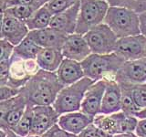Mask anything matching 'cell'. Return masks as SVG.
<instances>
[{
  "mask_svg": "<svg viewBox=\"0 0 146 137\" xmlns=\"http://www.w3.org/2000/svg\"><path fill=\"white\" fill-rule=\"evenodd\" d=\"M63 88L56 72L39 70L21 89L20 94L30 106L53 105Z\"/></svg>",
  "mask_w": 146,
  "mask_h": 137,
  "instance_id": "1",
  "label": "cell"
},
{
  "mask_svg": "<svg viewBox=\"0 0 146 137\" xmlns=\"http://www.w3.org/2000/svg\"><path fill=\"white\" fill-rule=\"evenodd\" d=\"M126 61L115 52L110 54L91 53L81 63L85 77L94 82L102 80H115V75Z\"/></svg>",
  "mask_w": 146,
  "mask_h": 137,
  "instance_id": "2",
  "label": "cell"
},
{
  "mask_svg": "<svg viewBox=\"0 0 146 137\" xmlns=\"http://www.w3.org/2000/svg\"><path fill=\"white\" fill-rule=\"evenodd\" d=\"M104 23L111 27L118 39L141 34L140 16L131 8L110 7Z\"/></svg>",
  "mask_w": 146,
  "mask_h": 137,
  "instance_id": "3",
  "label": "cell"
},
{
  "mask_svg": "<svg viewBox=\"0 0 146 137\" xmlns=\"http://www.w3.org/2000/svg\"><path fill=\"white\" fill-rule=\"evenodd\" d=\"M93 83V80L84 77L74 84L64 87L59 91L56 100L53 103L54 109L59 115L80 111L81 103L86 91Z\"/></svg>",
  "mask_w": 146,
  "mask_h": 137,
  "instance_id": "4",
  "label": "cell"
},
{
  "mask_svg": "<svg viewBox=\"0 0 146 137\" xmlns=\"http://www.w3.org/2000/svg\"><path fill=\"white\" fill-rule=\"evenodd\" d=\"M109 8L107 0H80L76 33L85 35L93 27L104 23Z\"/></svg>",
  "mask_w": 146,
  "mask_h": 137,
  "instance_id": "5",
  "label": "cell"
},
{
  "mask_svg": "<svg viewBox=\"0 0 146 137\" xmlns=\"http://www.w3.org/2000/svg\"><path fill=\"white\" fill-rule=\"evenodd\" d=\"M139 119L134 115L119 112L112 114H99L94 117L93 123L107 134H134Z\"/></svg>",
  "mask_w": 146,
  "mask_h": 137,
  "instance_id": "6",
  "label": "cell"
},
{
  "mask_svg": "<svg viewBox=\"0 0 146 137\" xmlns=\"http://www.w3.org/2000/svg\"><path fill=\"white\" fill-rule=\"evenodd\" d=\"M91 53L110 54L115 51L118 37L108 25L102 23L84 35Z\"/></svg>",
  "mask_w": 146,
  "mask_h": 137,
  "instance_id": "7",
  "label": "cell"
},
{
  "mask_svg": "<svg viewBox=\"0 0 146 137\" xmlns=\"http://www.w3.org/2000/svg\"><path fill=\"white\" fill-rule=\"evenodd\" d=\"M27 106L26 100L21 94L10 100H0V128L13 130L22 118Z\"/></svg>",
  "mask_w": 146,
  "mask_h": 137,
  "instance_id": "8",
  "label": "cell"
},
{
  "mask_svg": "<svg viewBox=\"0 0 146 137\" xmlns=\"http://www.w3.org/2000/svg\"><path fill=\"white\" fill-rule=\"evenodd\" d=\"M115 80L131 86L146 84V58L126 61L115 75Z\"/></svg>",
  "mask_w": 146,
  "mask_h": 137,
  "instance_id": "9",
  "label": "cell"
},
{
  "mask_svg": "<svg viewBox=\"0 0 146 137\" xmlns=\"http://www.w3.org/2000/svg\"><path fill=\"white\" fill-rule=\"evenodd\" d=\"M114 52L126 61L146 58V37L140 34L119 39Z\"/></svg>",
  "mask_w": 146,
  "mask_h": 137,
  "instance_id": "10",
  "label": "cell"
},
{
  "mask_svg": "<svg viewBox=\"0 0 146 137\" xmlns=\"http://www.w3.org/2000/svg\"><path fill=\"white\" fill-rule=\"evenodd\" d=\"M29 33V29L26 22L1 13V39L8 41L16 47L27 38Z\"/></svg>",
  "mask_w": 146,
  "mask_h": 137,
  "instance_id": "11",
  "label": "cell"
},
{
  "mask_svg": "<svg viewBox=\"0 0 146 137\" xmlns=\"http://www.w3.org/2000/svg\"><path fill=\"white\" fill-rule=\"evenodd\" d=\"M33 113V126L30 134L38 136H42L50 128L56 125L60 116L53 105L34 106Z\"/></svg>",
  "mask_w": 146,
  "mask_h": 137,
  "instance_id": "12",
  "label": "cell"
},
{
  "mask_svg": "<svg viewBox=\"0 0 146 137\" xmlns=\"http://www.w3.org/2000/svg\"><path fill=\"white\" fill-rule=\"evenodd\" d=\"M108 84V80L96 81L86 91L80 107V112L91 117L100 114L102 99Z\"/></svg>",
  "mask_w": 146,
  "mask_h": 137,
  "instance_id": "13",
  "label": "cell"
},
{
  "mask_svg": "<svg viewBox=\"0 0 146 137\" xmlns=\"http://www.w3.org/2000/svg\"><path fill=\"white\" fill-rule=\"evenodd\" d=\"M61 51L64 59H68L78 62H82L91 54V50L84 35L74 33L68 35Z\"/></svg>",
  "mask_w": 146,
  "mask_h": 137,
  "instance_id": "14",
  "label": "cell"
},
{
  "mask_svg": "<svg viewBox=\"0 0 146 137\" xmlns=\"http://www.w3.org/2000/svg\"><path fill=\"white\" fill-rule=\"evenodd\" d=\"M79 11L80 1L66 10L54 15L50 23V27L66 35L76 33Z\"/></svg>",
  "mask_w": 146,
  "mask_h": 137,
  "instance_id": "15",
  "label": "cell"
},
{
  "mask_svg": "<svg viewBox=\"0 0 146 137\" xmlns=\"http://www.w3.org/2000/svg\"><path fill=\"white\" fill-rule=\"evenodd\" d=\"M67 36L68 35L51 27H46L43 29L29 31L27 35V37L38 44L41 49L52 48L60 49L67 39Z\"/></svg>",
  "mask_w": 146,
  "mask_h": 137,
  "instance_id": "16",
  "label": "cell"
},
{
  "mask_svg": "<svg viewBox=\"0 0 146 137\" xmlns=\"http://www.w3.org/2000/svg\"><path fill=\"white\" fill-rule=\"evenodd\" d=\"M93 122L94 117L79 111L61 114L59 116L58 124L70 134L79 135L90 124L93 123Z\"/></svg>",
  "mask_w": 146,
  "mask_h": 137,
  "instance_id": "17",
  "label": "cell"
},
{
  "mask_svg": "<svg viewBox=\"0 0 146 137\" xmlns=\"http://www.w3.org/2000/svg\"><path fill=\"white\" fill-rule=\"evenodd\" d=\"M121 88L115 80H108L102 99L100 114H112L121 111Z\"/></svg>",
  "mask_w": 146,
  "mask_h": 137,
  "instance_id": "18",
  "label": "cell"
},
{
  "mask_svg": "<svg viewBox=\"0 0 146 137\" xmlns=\"http://www.w3.org/2000/svg\"><path fill=\"white\" fill-rule=\"evenodd\" d=\"M56 74L64 87L74 84L85 77L81 63L68 59H63Z\"/></svg>",
  "mask_w": 146,
  "mask_h": 137,
  "instance_id": "19",
  "label": "cell"
},
{
  "mask_svg": "<svg viewBox=\"0 0 146 137\" xmlns=\"http://www.w3.org/2000/svg\"><path fill=\"white\" fill-rule=\"evenodd\" d=\"M31 77L32 75L27 68L25 59L13 54L10 59L9 76L7 85L16 89H22Z\"/></svg>",
  "mask_w": 146,
  "mask_h": 137,
  "instance_id": "20",
  "label": "cell"
},
{
  "mask_svg": "<svg viewBox=\"0 0 146 137\" xmlns=\"http://www.w3.org/2000/svg\"><path fill=\"white\" fill-rule=\"evenodd\" d=\"M36 59L40 70L56 72L63 61L64 56L60 49L44 48L39 50Z\"/></svg>",
  "mask_w": 146,
  "mask_h": 137,
  "instance_id": "21",
  "label": "cell"
},
{
  "mask_svg": "<svg viewBox=\"0 0 146 137\" xmlns=\"http://www.w3.org/2000/svg\"><path fill=\"white\" fill-rule=\"evenodd\" d=\"M53 15L52 13L48 10V8L43 6L39 7L29 20L26 22V24L29 27V31L32 30H38L43 29L46 27H50V23H51Z\"/></svg>",
  "mask_w": 146,
  "mask_h": 137,
  "instance_id": "22",
  "label": "cell"
},
{
  "mask_svg": "<svg viewBox=\"0 0 146 137\" xmlns=\"http://www.w3.org/2000/svg\"><path fill=\"white\" fill-rule=\"evenodd\" d=\"M40 49L41 48L38 44L34 42L29 37H27L22 42L15 47L14 54L17 55V57L25 59V61L36 59Z\"/></svg>",
  "mask_w": 146,
  "mask_h": 137,
  "instance_id": "23",
  "label": "cell"
},
{
  "mask_svg": "<svg viewBox=\"0 0 146 137\" xmlns=\"http://www.w3.org/2000/svg\"><path fill=\"white\" fill-rule=\"evenodd\" d=\"M33 106L27 105L22 118L12 131L15 132L20 137H27L30 135L32 126H33Z\"/></svg>",
  "mask_w": 146,
  "mask_h": 137,
  "instance_id": "24",
  "label": "cell"
},
{
  "mask_svg": "<svg viewBox=\"0 0 146 137\" xmlns=\"http://www.w3.org/2000/svg\"><path fill=\"white\" fill-rule=\"evenodd\" d=\"M121 88V112L131 114V115H136L141 110L137 106L131 94V87L130 85L120 84Z\"/></svg>",
  "mask_w": 146,
  "mask_h": 137,
  "instance_id": "25",
  "label": "cell"
},
{
  "mask_svg": "<svg viewBox=\"0 0 146 137\" xmlns=\"http://www.w3.org/2000/svg\"><path fill=\"white\" fill-rule=\"evenodd\" d=\"M38 9V7H36L34 6H23V5H19V6L8 7L1 13L7 14V15L14 17L19 20L27 22Z\"/></svg>",
  "mask_w": 146,
  "mask_h": 137,
  "instance_id": "26",
  "label": "cell"
},
{
  "mask_svg": "<svg viewBox=\"0 0 146 137\" xmlns=\"http://www.w3.org/2000/svg\"><path fill=\"white\" fill-rule=\"evenodd\" d=\"M79 1L80 0H50L45 6L48 8V10L54 16L56 14H58L68 8H70Z\"/></svg>",
  "mask_w": 146,
  "mask_h": 137,
  "instance_id": "27",
  "label": "cell"
},
{
  "mask_svg": "<svg viewBox=\"0 0 146 137\" xmlns=\"http://www.w3.org/2000/svg\"><path fill=\"white\" fill-rule=\"evenodd\" d=\"M131 86V85H130ZM131 94L134 102L140 110L146 107V84L131 86Z\"/></svg>",
  "mask_w": 146,
  "mask_h": 137,
  "instance_id": "28",
  "label": "cell"
},
{
  "mask_svg": "<svg viewBox=\"0 0 146 137\" xmlns=\"http://www.w3.org/2000/svg\"><path fill=\"white\" fill-rule=\"evenodd\" d=\"M78 137H111V135L96 126L94 123H91L82 131Z\"/></svg>",
  "mask_w": 146,
  "mask_h": 137,
  "instance_id": "29",
  "label": "cell"
},
{
  "mask_svg": "<svg viewBox=\"0 0 146 137\" xmlns=\"http://www.w3.org/2000/svg\"><path fill=\"white\" fill-rule=\"evenodd\" d=\"M14 49L15 46H13L10 42L5 39H0V61H10L14 54Z\"/></svg>",
  "mask_w": 146,
  "mask_h": 137,
  "instance_id": "30",
  "label": "cell"
},
{
  "mask_svg": "<svg viewBox=\"0 0 146 137\" xmlns=\"http://www.w3.org/2000/svg\"><path fill=\"white\" fill-rule=\"evenodd\" d=\"M21 89H16L8 85L0 86V100H7L20 94Z\"/></svg>",
  "mask_w": 146,
  "mask_h": 137,
  "instance_id": "31",
  "label": "cell"
},
{
  "mask_svg": "<svg viewBox=\"0 0 146 137\" xmlns=\"http://www.w3.org/2000/svg\"><path fill=\"white\" fill-rule=\"evenodd\" d=\"M41 137H78V135L70 134L66 130L62 129L57 123L56 125L50 128L48 132H46Z\"/></svg>",
  "mask_w": 146,
  "mask_h": 137,
  "instance_id": "32",
  "label": "cell"
},
{
  "mask_svg": "<svg viewBox=\"0 0 146 137\" xmlns=\"http://www.w3.org/2000/svg\"><path fill=\"white\" fill-rule=\"evenodd\" d=\"M19 5H23V6H34L36 7H41V4L38 1V0H13L7 5V8L15 7V6H19Z\"/></svg>",
  "mask_w": 146,
  "mask_h": 137,
  "instance_id": "33",
  "label": "cell"
},
{
  "mask_svg": "<svg viewBox=\"0 0 146 137\" xmlns=\"http://www.w3.org/2000/svg\"><path fill=\"white\" fill-rule=\"evenodd\" d=\"M136 0H107L110 7H121L131 8Z\"/></svg>",
  "mask_w": 146,
  "mask_h": 137,
  "instance_id": "34",
  "label": "cell"
},
{
  "mask_svg": "<svg viewBox=\"0 0 146 137\" xmlns=\"http://www.w3.org/2000/svg\"><path fill=\"white\" fill-rule=\"evenodd\" d=\"M134 134L138 137H146V119H139Z\"/></svg>",
  "mask_w": 146,
  "mask_h": 137,
  "instance_id": "35",
  "label": "cell"
},
{
  "mask_svg": "<svg viewBox=\"0 0 146 137\" xmlns=\"http://www.w3.org/2000/svg\"><path fill=\"white\" fill-rule=\"evenodd\" d=\"M132 9L138 14H141L146 11V0H136L133 4Z\"/></svg>",
  "mask_w": 146,
  "mask_h": 137,
  "instance_id": "36",
  "label": "cell"
},
{
  "mask_svg": "<svg viewBox=\"0 0 146 137\" xmlns=\"http://www.w3.org/2000/svg\"><path fill=\"white\" fill-rule=\"evenodd\" d=\"M140 21H141V34L146 36V11L139 14Z\"/></svg>",
  "mask_w": 146,
  "mask_h": 137,
  "instance_id": "37",
  "label": "cell"
},
{
  "mask_svg": "<svg viewBox=\"0 0 146 137\" xmlns=\"http://www.w3.org/2000/svg\"><path fill=\"white\" fill-rule=\"evenodd\" d=\"M11 1H13V0H0V7H1V12L6 10L7 5Z\"/></svg>",
  "mask_w": 146,
  "mask_h": 137,
  "instance_id": "38",
  "label": "cell"
},
{
  "mask_svg": "<svg viewBox=\"0 0 146 137\" xmlns=\"http://www.w3.org/2000/svg\"><path fill=\"white\" fill-rule=\"evenodd\" d=\"M135 116L138 119H146V107L143 110H141Z\"/></svg>",
  "mask_w": 146,
  "mask_h": 137,
  "instance_id": "39",
  "label": "cell"
},
{
  "mask_svg": "<svg viewBox=\"0 0 146 137\" xmlns=\"http://www.w3.org/2000/svg\"><path fill=\"white\" fill-rule=\"evenodd\" d=\"M111 137H138L135 134H119L112 135Z\"/></svg>",
  "mask_w": 146,
  "mask_h": 137,
  "instance_id": "40",
  "label": "cell"
},
{
  "mask_svg": "<svg viewBox=\"0 0 146 137\" xmlns=\"http://www.w3.org/2000/svg\"><path fill=\"white\" fill-rule=\"evenodd\" d=\"M7 137H20V136H18L15 132L10 130V129H7Z\"/></svg>",
  "mask_w": 146,
  "mask_h": 137,
  "instance_id": "41",
  "label": "cell"
},
{
  "mask_svg": "<svg viewBox=\"0 0 146 137\" xmlns=\"http://www.w3.org/2000/svg\"><path fill=\"white\" fill-rule=\"evenodd\" d=\"M7 130L5 128H0V137H7Z\"/></svg>",
  "mask_w": 146,
  "mask_h": 137,
  "instance_id": "42",
  "label": "cell"
},
{
  "mask_svg": "<svg viewBox=\"0 0 146 137\" xmlns=\"http://www.w3.org/2000/svg\"><path fill=\"white\" fill-rule=\"evenodd\" d=\"M38 1L41 4V6H45V5H47L50 0H38Z\"/></svg>",
  "mask_w": 146,
  "mask_h": 137,
  "instance_id": "43",
  "label": "cell"
},
{
  "mask_svg": "<svg viewBox=\"0 0 146 137\" xmlns=\"http://www.w3.org/2000/svg\"><path fill=\"white\" fill-rule=\"evenodd\" d=\"M27 137H41V136H38V135H29V136H27Z\"/></svg>",
  "mask_w": 146,
  "mask_h": 137,
  "instance_id": "44",
  "label": "cell"
},
{
  "mask_svg": "<svg viewBox=\"0 0 146 137\" xmlns=\"http://www.w3.org/2000/svg\"><path fill=\"white\" fill-rule=\"evenodd\" d=\"M145 37H146V36H145Z\"/></svg>",
  "mask_w": 146,
  "mask_h": 137,
  "instance_id": "45",
  "label": "cell"
}]
</instances>
